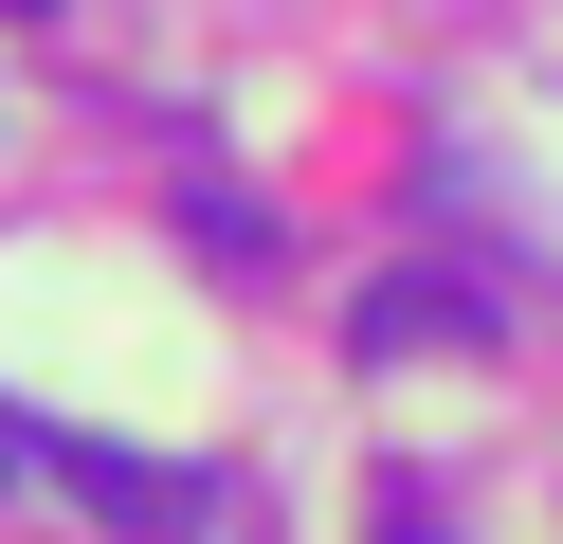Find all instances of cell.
Returning <instances> with one entry per match:
<instances>
[{
	"label": "cell",
	"mask_w": 563,
	"mask_h": 544,
	"mask_svg": "<svg viewBox=\"0 0 563 544\" xmlns=\"http://www.w3.org/2000/svg\"><path fill=\"white\" fill-rule=\"evenodd\" d=\"M55 490H91L110 526H200V490H183V471H128V454H55Z\"/></svg>",
	"instance_id": "obj_1"
},
{
	"label": "cell",
	"mask_w": 563,
	"mask_h": 544,
	"mask_svg": "<svg viewBox=\"0 0 563 544\" xmlns=\"http://www.w3.org/2000/svg\"><path fill=\"white\" fill-rule=\"evenodd\" d=\"M0 490H55V435L19 418V399H0Z\"/></svg>",
	"instance_id": "obj_2"
}]
</instances>
